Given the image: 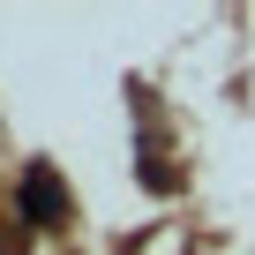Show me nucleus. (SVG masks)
Listing matches in <instances>:
<instances>
[{"instance_id": "f257e3e1", "label": "nucleus", "mask_w": 255, "mask_h": 255, "mask_svg": "<svg viewBox=\"0 0 255 255\" xmlns=\"http://www.w3.org/2000/svg\"><path fill=\"white\" fill-rule=\"evenodd\" d=\"M23 195H30L38 225H53V218H60V180H53V173H30V188H23Z\"/></svg>"}]
</instances>
